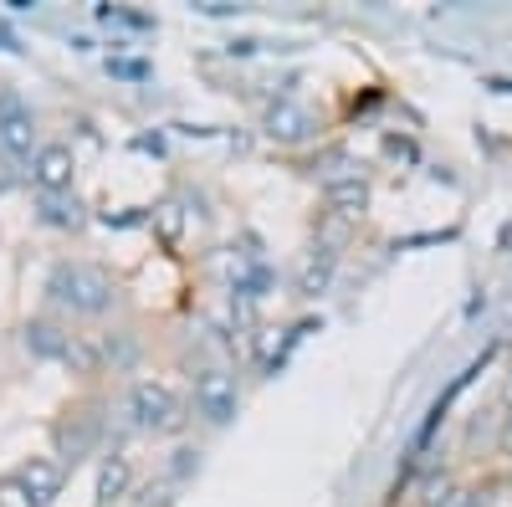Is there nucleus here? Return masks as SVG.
Here are the masks:
<instances>
[{"label": "nucleus", "mask_w": 512, "mask_h": 507, "mask_svg": "<svg viewBox=\"0 0 512 507\" xmlns=\"http://www.w3.org/2000/svg\"><path fill=\"white\" fill-rule=\"evenodd\" d=\"M26 344H31L36 354L62 359V364H77V369H93V364H98V354H93L88 344H82V338L62 333L57 323H26Z\"/></svg>", "instance_id": "7"}, {"label": "nucleus", "mask_w": 512, "mask_h": 507, "mask_svg": "<svg viewBox=\"0 0 512 507\" xmlns=\"http://www.w3.org/2000/svg\"><path fill=\"white\" fill-rule=\"evenodd\" d=\"M36 113L21 93H0V154L11 164H31L36 159Z\"/></svg>", "instance_id": "5"}, {"label": "nucleus", "mask_w": 512, "mask_h": 507, "mask_svg": "<svg viewBox=\"0 0 512 507\" xmlns=\"http://www.w3.org/2000/svg\"><path fill=\"white\" fill-rule=\"evenodd\" d=\"M128 482H134V467H128V456H108V461H103V472H98V507H113V502L128 492Z\"/></svg>", "instance_id": "11"}, {"label": "nucleus", "mask_w": 512, "mask_h": 507, "mask_svg": "<svg viewBox=\"0 0 512 507\" xmlns=\"http://www.w3.org/2000/svg\"><path fill=\"white\" fill-rule=\"evenodd\" d=\"M236 405H241V390H236V374L226 364H205L190 374V410L205 426H231Z\"/></svg>", "instance_id": "3"}, {"label": "nucleus", "mask_w": 512, "mask_h": 507, "mask_svg": "<svg viewBox=\"0 0 512 507\" xmlns=\"http://www.w3.org/2000/svg\"><path fill=\"white\" fill-rule=\"evenodd\" d=\"M0 507H36V502H31V492H26V482H21L16 472L0 477Z\"/></svg>", "instance_id": "12"}, {"label": "nucleus", "mask_w": 512, "mask_h": 507, "mask_svg": "<svg viewBox=\"0 0 512 507\" xmlns=\"http://www.w3.org/2000/svg\"><path fill=\"white\" fill-rule=\"evenodd\" d=\"M16 477L26 482V492H31V502H36V507H52V502H57V492H62V482H67L62 461H52V456H31V461H21Z\"/></svg>", "instance_id": "8"}, {"label": "nucleus", "mask_w": 512, "mask_h": 507, "mask_svg": "<svg viewBox=\"0 0 512 507\" xmlns=\"http://www.w3.org/2000/svg\"><path fill=\"white\" fill-rule=\"evenodd\" d=\"M262 134L272 144H282V149H303V144H313L323 134V118L308 103H297V98H277L262 113Z\"/></svg>", "instance_id": "4"}, {"label": "nucleus", "mask_w": 512, "mask_h": 507, "mask_svg": "<svg viewBox=\"0 0 512 507\" xmlns=\"http://www.w3.org/2000/svg\"><path fill=\"white\" fill-rule=\"evenodd\" d=\"M507 415H512V385H507Z\"/></svg>", "instance_id": "14"}, {"label": "nucleus", "mask_w": 512, "mask_h": 507, "mask_svg": "<svg viewBox=\"0 0 512 507\" xmlns=\"http://www.w3.org/2000/svg\"><path fill=\"white\" fill-rule=\"evenodd\" d=\"M47 292H52L57 308H67L77 318H103L118 298V282L98 262H57L52 277H47Z\"/></svg>", "instance_id": "1"}, {"label": "nucleus", "mask_w": 512, "mask_h": 507, "mask_svg": "<svg viewBox=\"0 0 512 507\" xmlns=\"http://www.w3.org/2000/svg\"><path fill=\"white\" fill-rule=\"evenodd\" d=\"M323 195H328V205H333L344 221H359L364 210H369V180L359 175V169H354V175H333V180L323 185Z\"/></svg>", "instance_id": "9"}, {"label": "nucleus", "mask_w": 512, "mask_h": 507, "mask_svg": "<svg viewBox=\"0 0 512 507\" xmlns=\"http://www.w3.org/2000/svg\"><path fill=\"white\" fill-rule=\"evenodd\" d=\"M26 175H31V190L41 200H62L72 190V180H77V154L67 144H41Z\"/></svg>", "instance_id": "6"}, {"label": "nucleus", "mask_w": 512, "mask_h": 507, "mask_svg": "<svg viewBox=\"0 0 512 507\" xmlns=\"http://www.w3.org/2000/svg\"><path fill=\"white\" fill-rule=\"evenodd\" d=\"M446 507H492V497H487V487H456V497Z\"/></svg>", "instance_id": "13"}, {"label": "nucleus", "mask_w": 512, "mask_h": 507, "mask_svg": "<svg viewBox=\"0 0 512 507\" xmlns=\"http://www.w3.org/2000/svg\"><path fill=\"white\" fill-rule=\"evenodd\" d=\"M123 415H128V426L144 431V436H175L190 420L185 400L169 390L164 379H134L128 395H123Z\"/></svg>", "instance_id": "2"}, {"label": "nucleus", "mask_w": 512, "mask_h": 507, "mask_svg": "<svg viewBox=\"0 0 512 507\" xmlns=\"http://www.w3.org/2000/svg\"><path fill=\"white\" fill-rule=\"evenodd\" d=\"M93 441H98V415H72L57 426V446H62L67 461H82Z\"/></svg>", "instance_id": "10"}]
</instances>
